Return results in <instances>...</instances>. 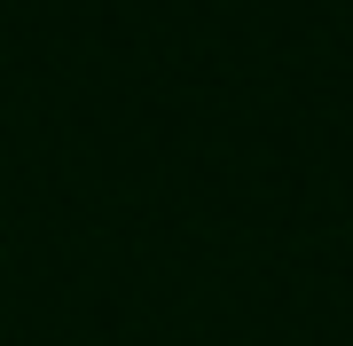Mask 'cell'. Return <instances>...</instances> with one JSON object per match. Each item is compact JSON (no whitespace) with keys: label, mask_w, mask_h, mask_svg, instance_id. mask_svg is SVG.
Segmentation results:
<instances>
[]
</instances>
